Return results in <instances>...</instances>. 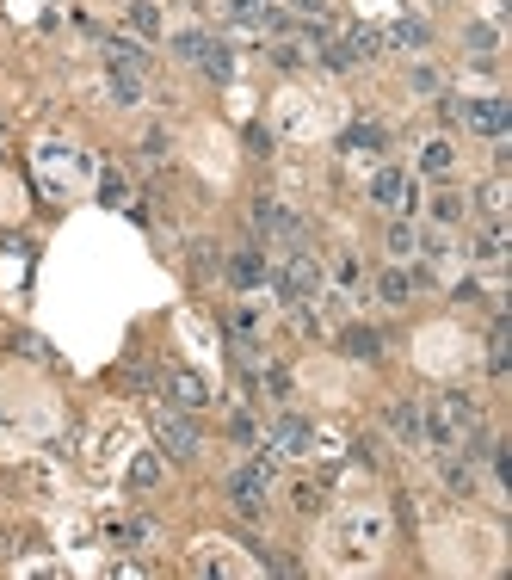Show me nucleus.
<instances>
[{"mask_svg":"<svg viewBox=\"0 0 512 580\" xmlns=\"http://www.w3.org/2000/svg\"><path fill=\"white\" fill-rule=\"evenodd\" d=\"M105 93H112V105H142V75H124V68H112V81H105Z\"/></svg>","mask_w":512,"mask_h":580,"instance_id":"25","label":"nucleus"},{"mask_svg":"<svg viewBox=\"0 0 512 580\" xmlns=\"http://www.w3.org/2000/svg\"><path fill=\"white\" fill-rule=\"evenodd\" d=\"M272 290H278L290 309H297V303L327 297V272H321V260H315L309 247H290V253H284V266L272 272Z\"/></svg>","mask_w":512,"mask_h":580,"instance_id":"2","label":"nucleus"},{"mask_svg":"<svg viewBox=\"0 0 512 580\" xmlns=\"http://www.w3.org/2000/svg\"><path fill=\"white\" fill-rule=\"evenodd\" d=\"M7 149H13V136H7V118H0V161H7Z\"/></svg>","mask_w":512,"mask_h":580,"instance_id":"43","label":"nucleus"},{"mask_svg":"<svg viewBox=\"0 0 512 580\" xmlns=\"http://www.w3.org/2000/svg\"><path fill=\"white\" fill-rule=\"evenodd\" d=\"M290 506H297V513H321V488L315 482H290Z\"/></svg>","mask_w":512,"mask_h":580,"instance_id":"32","label":"nucleus"},{"mask_svg":"<svg viewBox=\"0 0 512 580\" xmlns=\"http://www.w3.org/2000/svg\"><path fill=\"white\" fill-rule=\"evenodd\" d=\"M463 216H469V204H463V192H438V198H432V223H438V229H457V223H463Z\"/></svg>","mask_w":512,"mask_h":580,"instance_id":"24","label":"nucleus"},{"mask_svg":"<svg viewBox=\"0 0 512 580\" xmlns=\"http://www.w3.org/2000/svg\"><path fill=\"white\" fill-rule=\"evenodd\" d=\"M383 247L395 253V260H414V253H420V229L408 223V216H395V223H389V235H383Z\"/></svg>","mask_w":512,"mask_h":580,"instance_id":"22","label":"nucleus"},{"mask_svg":"<svg viewBox=\"0 0 512 580\" xmlns=\"http://www.w3.org/2000/svg\"><path fill=\"white\" fill-rule=\"evenodd\" d=\"M340 149L346 155H383L389 149V130L383 124H346L340 130Z\"/></svg>","mask_w":512,"mask_h":580,"instance_id":"12","label":"nucleus"},{"mask_svg":"<svg viewBox=\"0 0 512 580\" xmlns=\"http://www.w3.org/2000/svg\"><path fill=\"white\" fill-rule=\"evenodd\" d=\"M340 352L352 358V365H377V358H383V334L364 328V321H346V328H340Z\"/></svg>","mask_w":512,"mask_h":580,"instance_id":"10","label":"nucleus"},{"mask_svg":"<svg viewBox=\"0 0 512 580\" xmlns=\"http://www.w3.org/2000/svg\"><path fill=\"white\" fill-rule=\"evenodd\" d=\"M303 62H309V50H303L297 38H278V44H272V68H284V75H297Z\"/></svg>","mask_w":512,"mask_h":580,"instance_id":"29","label":"nucleus"},{"mask_svg":"<svg viewBox=\"0 0 512 580\" xmlns=\"http://www.w3.org/2000/svg\"><path fill=\"white\" fill-rule=\"evenodd\" d=\"M512 365V328H506V315H494V328H488V377H506Z\"/></svg>","mask_w":512,"mask_h":580,"instance_id":"18","label":"nucleus"},{"mask_svg":"<svg viewBox=\"0 0 512 580\" xmlns=\"http://www.w3.org/2000/svg\"><path fill=\"white\" fill-rule=\"evenodd\" d=\"M124 13H130V31H136L142 44H155V38H161V7H155V0H130Z\"/></svg>","mask_w":512,"mask_h":580,"instance_id":"21","label":"nucleus"},{"mask_svg":"<svg viewBox=\"0 0 512 580\" xmlns=\"http://www.w3.org/2000/svg\"><path fill=\"white\" fill-rule=\"evenodd\" d=\"M260 445H272L278 457H309V451H315V426H309L303 414H290V408H284V414L266 426V439H260Z\"/></svg>","mask_w":512,"mask_h":580,"instance_id":"5","label":"nucleus"},{"mask_svg":"<svg viewBox=\"0 0 512 580\" xmlns=\"http://www.w3.org/2000/svg\"><path fill=\"white\" fill-rule=\"evenodd\" d=\"M334 278H340L346 290H358V284H364V266L352 260V253H340V266H334Z\"/></svg>","mask_w":512,"mask_h":580,"instance_id":"36","label":"nucleus"},{"mask_svg":"<svg viewBox=\"0 0 512 580\" xmlns=\"http://www.w3.org/2000/svg\"><path fill=\"white\" fill-rule=\"evenodd\" d=\"M105 68H124V75H142L149 68V50L136 38H105Z\"/></svg>","mask_w":512,"mask_h":580,"instance_id":"14","label":"nucleus"},{"mask_svg":"<svg viewBox=\"0 0 512 580\" xmlns=\"http://www.w3.org/2000/svg\"><path fill=\"white\" fill-rule=\"evenodd\" d=\"M451 167H457V149H451V136H432V142H420V173L445 179Z\"/></svg>","mask_w":512,"mask_h":580,"instance_id":"17","label":"nucleus"},{"mask_svg":"<svg viewBox=\"0 0 512 580\" xmlns=\"http://www.w3.org/2000/svg\"><path fill=\"white\" fill-rule=\"evenodd\" d=\"M340 44L352 50V62H377V56H383V31H377V25H352Z\"/></svg>","mask_w":512,"mask_h":580,"instance_id":"20","label":"nucleus"},{"mask_svg":"<svg viewBox=\"0 0 512 580\" xmlns=\"http://www.w3.org/2000/svg\"><path fill=\"white\" fill-rule=\"evenodd\" d=\"M438 118H445V124H463V99H457V93H438Z\"/></svg>","mask_w":512,"mask_h":580,"instance_id":"38","label":"nucleus"},{"mask_svg":"<svg viewBox=\"0 0 512 580\" xmlns=\"http://www.w3.org/2000/svg\"><path fill=\"white\" fill-rule=\"evenodd\" d=\"M155 445H161V457H173V463H192V457L204 451V426H198L186 408H155Z\"/></svg>","mask_w":512,"mask_h":580,"instance_id":"3","label":"nucleus"},{"mask_svg":"<svg viewBox=\"0 0 512 580\" xmlns=\"http://www.w3.org/2000/svg\"><path fill=\"white\" fill-rule=\"evenodd\" d=\"M272 476H278V451L266 445L253 463H241V469H229L223 476V500L235 506L241 519H266V500H272Z\"/></svg>","mask_w":512,"mask_h":580,"instance_id":"1","label":"nucleus"},{"mask_svg":"<svg viewBox=\"0 0 512 580\" xmlns=\"http://www.w3.org/2000/svg\"><path fill=\"white\" fill-rule=\"evenodd\" d=\"M383 44H395V50H426V44H432V25L408 13V19H395V25L383 31Z\"/></svg>","mask_w":512,"mask_h":580,"instance_id":"15","label":"nucleus"},{"mask_svg":"<svg viewBox=\"0 0 512 580\" xmlns=\"http://www.w3.org/2000/svg\"><path fill=\"white\" fill-rule=\"evenodd\" d=\"M469 253H475V260H482V266H500V260H506V229H500V223H494V229H482V235H475V247H469Z\"/></svg>","mask_w":512,"mask_h":580,"instance_id":"27","label":"nucleus"},{"mask_svg":"<svg viewBox=\"0 0 512 580\" xmlns=\"http://www.w3.org/2000/svg\"><path fill=\"white\" fill-rule=\"evenodd\" d=\"M408 87H414V93H438V75H432V68H414Z\"/></svg>","mask_w":512,"mask_h":580,"instance_id":"40","label":"nucleus"},{"mask_svg":"<svg viewBox=\"0 0 512 580\" xmlns=\"http://www.w3.org/2000/svg\"><path fill=\"white\" fill-rule=\"evenodd\" d=\"M432 408H438V414H445V420L457 426V439H463V432H475V426H482V408H475V395H469V389H445Z\"/></svg>","mask_w":512,"mask_h":580,"instance_id":"11","label":"nucleus"},{"mask_svg":"<svg viewBox=\"0 0 512 580\" xmlns=\"http://www.w3.org/2000/svg\"><path fill=\"white\" fill-rule=\"evenodd\" d=\"M352 457H358L364 469H377V439H358V451H352Z\"/></svg>","mask_w":512,"mask_h":580,"instance_id":"42","label":"nucleus"},{"mask_svg":"<svg viewBox=\"0 0 512 580\" xmlns=\"http://www.w3.org/2000/svg\"><path fill=\"white\" fill-rule=\"evenodd\" d=\"M216 266H223V253H216V241H192V278H210Z\"/></svg>","mask_w":512,"mask_h":580,"instance_id":"30","label":"nucleus"},{"mask_svg":"<svg viewBox=\"0 0 512 580\" xmlns=\"http://www.w3.org/2000/svg\"><path fill=\"white\" fill-rule=\"evenodd\" d=\"M463 124H469V130H482V136H494V142H500V136L512 130V105H506L500 93H488V99H463Z\"/></svg>","mask_w":512,"mask_h":580,"instance_id":"7","label":"nucleus"},{"mask_svg":"<svg viewBox=\"0 0 512 580\" xmlns=\"http://www.w3.org/2000/svg\"><path fill=\"white\" fill-rule=\"evenodd\" d=\"M266 7H272V0H223V19H235V25H253V31H260Z\"/></svg>","mask_w":512,"mask_h":580,"instance_id":"28","label":"nucleus"},{"mask_svg":"<svg viewBox=\"0 0 512 580\" xmlns=\"http://www.w3.org/2000/svg\"><path fill=\"white\" fill-rule=\"evenodd\" d=\"M99 198H105V204H124V179L105 173V179H99Z\"/></svg>","mask_w":512,"mask_h":580,"instance_id":"39","label":"nucleus"},{"mask_svg":"<svg viewBox=\"0 0 512 580\" xmlns=\"http://www.w3.org/2000/svg\"><path fill=\"white\" fill-rule=\"evenodd\" d=\"M290 13H303V19H321V13H327V0H290Z\"/></svg>","mask_w":512,"mask_h":580,"instance_id":"41","label":"nucleus"},{"mask_svg":"<svg viewBox=\"0 0 512 580\" xmlns=\"http://www.w3.org/2000/svg\"><path fill=\"white\" fill-rule=\"evenodd\" d=\"M161 389H167V408H186V414H204L216 395H210V383L198 377V371H186V365H173L167 377H161Z\"/></svg>","mask_w":512,"mask_h":580,"instance_id":"6","label":"nucleus"},{"mask_svg":"<svg viewBox=\"0 0 512 580\" xmlns=\"http://www.w3.org/2000/svg\"><path fill=\"white\" fill-rule=\"evenodd\" d=\"M105 537H112L118 550H149V543H155V519H112Z\"/></svg>","mask_w":512,"mask_h":580,"instance_id":"13","label":"nucleus"},{"mask_svg":"<svg viewBox=\"0 0 512 580\" xmlns=\"http://www.w3.org/2000/svg\"><path fill=\"white\" fill-rule=\"evenodd\" d=\"M414 173H401V167H377L371 173V204L377 210H389V216H408L414 210Z\"/></svg>","mask_w":512,"mask_h":580,"instance_id":"4","label":"nucleus"},{"mask_svg":"<svg viewBox=\"0 0 512 580\" xmlns=\"http://www.w3.org/2000/svg\"><path fill=\"white\" fill-rule=\"evenodd\" d=\"M198 68H204L210 81H229V75H235V50H229L223 38H204V50H198Z\"/></svg>","mask_w":512,"mask_h":580,"instance_id":"16","label":"nucleus"},{"mask_svg":"<svg viewBox=\"0 0 512 580\" xmlns=\"http://www.w3.org/2000/svg\"><path fill=\"white\" fill-rule=\"evenodd\" d=\"M198 50H204V31H179V38H173V56L179 62H198Z\"/></svg>","mask_w":512,"mask_h":580,"instance_id":"34","label":"nucleus"},{"mask_svg":"<svg viewBox=\"0 0 512 580\" xmlns=\"http://www.w3.org/2000/svg\"><path fill=\"white\" fill-rule=\"evenodd\" d=\"M389 432H395V439L401 445H426V408L420 402H408V395H401V402H389Z\"/></svg>","mask_w":512,"mask_h":580,"instance_id":"9","label":"nucleus"},{"mask_svg":"<svg viewBox=\"0 0 512 580\" xmlns=\"http://www.w3.org/2000/svg\"><path fill=\"white\" fill-rule=\"evenodd\" d=\"M445 488H451L457 500L475 494V469H469V457H451V451H445Z\"/></svg>","mask_w":512,"mask_h":580,"instance_id":"26","label":"nucleus"},{"mask_svg":"<svg viewBox=\"0 0 512 580\" xmlns=\"http://www.w3.org/2000/svg\"><path fill=\"white\" fill-rule=\"evenodd\" d=\"M377 297H383L389 309H401V303H414V272H401V266L377 272Z\"/></svg>","mask_w":512,"mask_h":580,"instance_id":"19","label":"nucleus"},{"mask_svg":"<svg viewBox=\"0 0 512 580\" xmlns=\"http://www.w3.org/2000/svg\"><path fill=\"white\" fill-rule=\"evenodd\" d=\"M223 272H229L235 290H260V284H272V266H266V247H260V241H253V247H235Z\"/></svg>","mask_w":512,"mask_h":580,"instance_id":"8","label":"nucleus"},{"mask_svg":"<svg viewBox=\"0 0 512 580\" xmlns=\"http://www.w3.org/2000/svg\"><path fill=\"white\" fill-rule=\"evenodd\" d=\"M475 198H482V216H494V223H500V210H506V192H500V179H488V186L475 192Z\"/></svg>","mask_w":512,"mask_h":580,"instance_id":"33","label":"nucleus"},{"mask_svg":"<svg viewBox=\"0 0 512 580\" xmlns=\"http://www.w3.org/2000/svg\"><path fill=\"white\" fill-rule=\"evenodd\" d=\"M161 469H167V457H161V451H142V457L130 463V488H136V494L161 488Z\"/></svg>","mask_w":512,"mask_h":580,"instance_id":"23","label":"nucleus"},{"mask_svg":"<svg viewBox=\"0 0 512 580\" xmlns=\"http://www.w3.org/2000/svg\"><path fill=\"white\" fill-rule=\"evenodd\" d=\"M247 155H260V161L272 155V130L266 124H247Z\"/></svg>","mask_w":512,"mask_h":580,"instance_id":"35","label":"nucleus"},{"mask_svg":"<svg viewBox=\"0 0 512 580\" xmlns=\"http://www.w3.org/2000/svg\"><path fill=\"white\" fill-rule=\"evenodd\" d=\"M167 149H173L167 130H149V136H142V155H149V161H167Z\"/></svg>","mask_w":512,"mask_h":580,"instance_id":"37","label":"nucleus"},{"mask_svg":"<svg viewBox=\"0 0 512 580\" xmlns=\"http://www.w3.org/2000/svg\"><path fill=\"white\" fill-rule=\"evenodd\" d=\"M229 439H241V445H260V426H253V414H247V408H235V414H229Z\"/></svg>","mask_w":512,"mask_h":580,"instance_id":"31","label":"nucleus"}]
</instances>
